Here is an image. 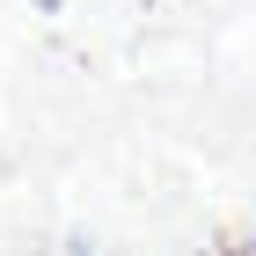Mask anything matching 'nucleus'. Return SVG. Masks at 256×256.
<instances>
[{
  "label": "nucleus",
  "instance_id": "f257e3e1",
  "mask_svg": "<svg viewBox=\"0 0 256 256\" xmlns=\"http://www.w3.org/2000/svg\"><path fill=\"white\" fill-rule=\"evenodd\" d=\"M66 256H102V249H96V242H74V249H66Z\"/></svg>",
  "mask_w": 256,
  "mask_h": 256
},
{
  "label": "nucleus",
  "instance_id": "f03ea898",
  "mask_svg": "<svg viewBox=\"0 0 256 256\" xmlns=\"http://www.w3.org/2000/svg\"><path fill=\"white\" fill-rule=\"evenodd\" d=\"M234 256H256V234H249V242H242V249H234Z\"/></svg>",
  "mask_w": 256,
  "mask_h": 256
}]
</instances>
